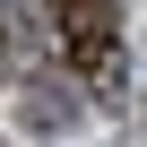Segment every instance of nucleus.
Segmentation results:
<instances>
[{
  "label": "nucleus",
  "instance_id": "1",
  "mask_svg": "<svg viewBox=\"0 0 147 147\" xmlns=\"http://www.w3.org/2000/svg\"><path fill=\"white\" fill-rule=\"evenodd\" d=\"M52 26H61L69 69H78L95 95H121V87H130V52H121V0H52Z\"/></svg>",
  "mask_w": 147,
  "mask_h": 147
}]
</instances>
